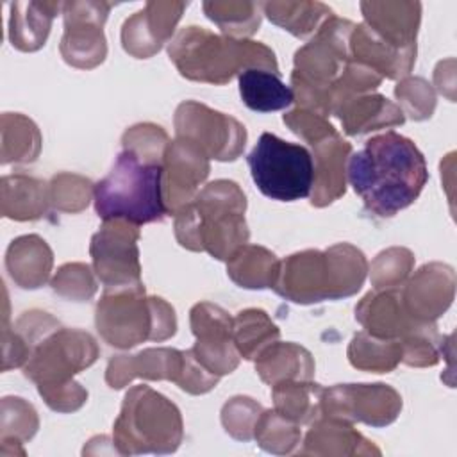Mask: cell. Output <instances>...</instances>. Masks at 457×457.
<instances>
[{"mask_svg": "<svg viewBox=\"0 0 457 457\" xmlns=\"http://www.w3.org/2000/svg\"><path fill=\"white\" fill-rule=\"evenodd\" d=\"M346 171L364 207L380 218H391L414 204L428 180L423 154L393 130L368 139L350 155Z\"/></svg>", "mask_w": 457, "mask_h": 457, "instance_id": "cell-1", "label": "cell"}, {"mask_svg": "<svg viewBox=\"0 0 457 457\" xmlns=\"http://www.w3.org/2000/svg\"><path fill=\"white\" fill-rule=\"evenodd\" d=\"M246 202L236 182L216 180L180 207L177 239L191 250H207L216 259H230L248 239L243 218Z\"/></svg>", "mask_w": 457, "mask_h": 457, "instance_id": "cell-2", "label": "cell"}, {"mask_svg": "<svg viewBox=\"0 0 457 457\" xmlns=\"http://www.w3.org/2000/svg\"><path fill=\"white\" fill-rule=\"evenodd\" d=\"M162 173V161L123 148L111 171L93 187L95 212L104 221L125 220L134 225L162 221L168 214Z\"/></svg>", "mask_w": 457, "mask_h": 457, "instance_id": "cell-3", "label": "cell"}, {"mask_svg": "<svg viewBox=\"0 0 457 457\" xmlns=\"http://www.w3.org/2000/svg\"><path fill=\"white\" fill-rule=\"evenodd\" d=\"M366 277V259L350 245H336L327 252L307 250L278 264L275 291L296 303L341 298L355 293Z\"/></svg>", "mask_w": 457, "mask_h": 457, "instance_id": "cell-4", "label": "cell"}, {"mask_svg": "<svg viewBox=\"0 0 457 457\" xmlns=\"http://www.w3.org/2000/svg\"><path fill=\"white\" fill-rule=\"evenodd\" d=\"M168 52L180 75L191 80L225 84L243 66L278 73L275 54L264 45L220 37L200 27L182 29L171 41Z\"/></svg>", "mask_w": 457, "mask_h": 457, "instance_id": "cell-5", "label": "cell"}, {"mask_svg": "<svg viewBox=\"0 0 457 457\" xmlns=\"http://www.w3.org/2000/svg\"><path fill=\"white\" fill-rule=\"evenodd\" d=\"M141 289L105 291L96 305V327L104 339L129 348L143 339H166L175 334L173 309L161 298H143Z\"/></svg>", "mask_w": 457, "mask_h": 457, "instance_id": "cell-6", "label": "cell"}, {"mask_svg": "<svg viewBox=\"0 0 457 457\" xmlns=\"http://www.w3.org/2000/svg\"><path fill=\"white\" fill-rule=\"evenodd\" d=\"M246 162L257 189L271 200L295 202L307 198L312 191L314 161L302 145L262 132Z\"/></svg>", "mask_w": 457, "mask_h": 457, "instance_id": "cell-7", "label": "cell"}, {"mask_svg": "<svg viewBox=\"0 0 457 457\" xmlns=\"http://www.w3.org/2000/svg\"><path fill=\"white\" fill-rule=\"evenodd\" d=\"M145 425L136 453L139 452H173L182 436L179 409L162 395L146 386L132 387L123 402L121 416L114 425V434H121Z\"/></svg>", "mask_w": 457, "mask_h": 457, "instance_id": "cell-8", "label": "cell"}, {"mask_svg": "<svg viewBox=\"0 0 457 457\" xmlns=\"http://www.w3.org/2000/svg\"><path fill=\"white\" fill-rule=\"evenodd\" d=\"M96 359V346L89 334L80 330H59L37 346L25 377L37 382L39 395L45 398L57 389L68 387L70 377L89 366Z\"/></svg>", "mask_w": 457, "mask_h": 457, "instance_id": "cell-9", "label": "cell"}, {"mask_svg": "<svg viewBox=\"0 0 457 457\" xmlns=\"http://www.w3.org/2000/svg\"><path fill=\"white\" fill-rule=\"evenodd\" d=\"M137 225L125 220L104 221L100 232L91 239V255L96 275L105 284V291L141 289L139 252L136 241Z\"/></svg>", "mask_w": 457, "mask_h": 457, "instance_id": "cell-10", "label": "cell"}, {"mask_svg": "<svg viewBox=\"0 0 457 457\" xmlns=\"http://www.w3.org/2000/svg\"><path fill=\"white\" fill-rule=\"evenodd\" d=\"M177 137L198 146L207 157L234 161L245 148L246 130L234 118L196 102H184L175 114Z\"/></svg>", "mask_w": 457, "mask_h": 457, "instance_id": "cell-11", "label": "cell"}, {"mask_svg": "<svg viewBox=\"0 0 457 457\" xmlns=\"http://www.w3.org/2000/svg\"><path fill=\"white\" fill-rule=\"evenodd\" d=\"M402 407L395 389L384 384H339L325 389L321 411L332 420H359L368 425L391 423Z\"/></svg>", "mask_w": 457, "mask_h": 457, "instance_id": "cell-12", "label": "cell"}, {"mask_svg": "<svg viewBox=\"0 0 457 457\" xmlns=\"http://www.w3.org/2000/svg\"><path fill=\"white\" fill-rule=\"evenodd\" d=\"M62 7L66 32L61 50L64 61L80 68H91L102 62L105 55L102 25L111 4H64Z\"/></svg>", "mask_w": 457, "mask_h": 457, "instance_id": "cell-13", "label": "cell"}, {"mask_svg": "<svg viewBox=\"0 0 457 457\" xmlns=\"http://www.w3.org/2000/svg\"><path fill=\"white\" fill-rule=\"evenodd\" d=\"M191 325L196 336V346L191 352L196 361L216 377L230 373L237 366V353L230 341L234 321L228 314L204 302L193 307Z\"/></svg>", "mask_w": 457, "mask_h": 457, "instance_id": "cell-14", "label": "cell"}, {"mask_svg": "<svg viewBox=\"0 0 457 457\" xmlns=\"http://www.w3.org/2000/svg\"><path fill=\"white\" fill-rule=\"evenodd\" d=\"M162 196L170 212L180 207V202L191 198L196 186L207 177L209 162L207 155L186 139L168 143L162 159Z\"/></svg>", "mask_w": 457, "mask_h": 457, "instance_id": "cell-15", "label": "cell"}, {"mask_svg": "<svg viewBox=\"0 0 457 457\" xmlns=\"http://www.w3.org/2000/svg\"><path fill=\"white\" fill-rule=\"evenodd\" d=\"M314 146V193L312 205L323 207L345 193V159L352 146L337 134H332Z\"/></svg>", "mask_w": 457, "mask_h": 457, "instance_id": "cell-16", "label": "cell"}, {"mask_svg": "<svg viewBox=\"0 0 457 457\" xmlns=\"http://www.w3.org/2000/svg\"><path fill=\"white\" fill-rule=\"evenodd\" d=\"M239 95L243 104L257 112L286 109L293 104L295 95L278 73L264 68H245L239 71Z\"/></svg>", "mask_w": 457, "mask_h": 457, "instance_id": "cell-17", "label": "cell"}, {"mask_svg": "<svg viewBox=\"0 0 457 457\" xmlns=\"http://www.w3.org/2000/svg\"><path fill=\"white\" fill-rule=\"evenodd\" d=\"M266 273H271L275 277L278 273V261L266 248L246 246L230 257L228 275L241 287H273V278Z\"/></svg>", "mask_w": 457, "mask_h": 457, "instance_id": "cell-18", "label": "cell"}, {"mask_svg": "<svg viewBox=\"0 0 457 457\" xmlns=\"http://www.w3.org/2000/svg\"><path fill=\"white\" fill-rule=\"evenodd\" d=\"M29 12H18L12 5L11 41L20 50H36L45 45L50 30V21L61 4H27Z\"/></svg>", "mask_w": 457, "mask_h": 457, "instance_id": "cell-19", "label": "cell"}, {"mask_svg": "<svg viewBox=\"0 0 457 457\" xmlns=\"http://www.w3.org/2000/svg\"><path fill=\"white\" fill-rule=\"evenodd\" d=\"M325 389L320 384H300V382H280L273 384V396L277 412L293 421L311 420L321 411Z\"/></svg>", "mask_w": 457, "mask_h": 457, "instance_id": "cell-20", "label": "cell"}, {"mask_svg": "<svg viewBox=\"0 0 457 457\" xmlns=\"http://www.w3.org/2000/svg\"><path fill=\"white\" fill-rule=\"evenodd\" d=\"M257 371L261 378L268 384H275L278 378H284V370L289 368L293 377L305 378L298 368L312 375V359L307 350L302 346L286 343V345H270L257 355ZM307 380V378H305Z\"/></svg>", "mask_w": 457, "mask_h": 457, "instance_id": "cell-21", "label": "cell"}, {"mask_svg": "<svg viewBox=\"0 0 457 457\" xmlns=\"http://www.w3.org/2000/svg\"><path fill=\"white\" fill-rule=\"evenodd\" d=\"M253 4H237V11L236 9V4H225L227 11L225 12L221 9L220 4H214V2H205L204 4V9L207 12V16L216 21L223 32H228V34H252L257 27H259V21H261V16H259V5L255 4V7L252 11H248Z\"/></svg>", "mask_w": 457, "mask_h": 457, "instance_id": "cell-22", "label": "cell"}, {"mask_svg": "<svg viewBox=\"0 0 457 457\" xmlns=\"http://www.w3.org/2000/svg\"><path fill=\"white\" fill-rule=\"evenodd\" d=\"M264 11L268 14V18L284 27L286 30H289L291 34L298 36V37H305L307 34H311L314 30V27L325 18V16H332V11L328 7H325L323 4H312L311 9L305 14L296 16L298 12L293 14H284L280 11H277L271 4H264Z\"/></svg>", "mask_w": 457, "mask_h": 457, "instance_id": "cell-23", "label": "cell"}]
</instances>
